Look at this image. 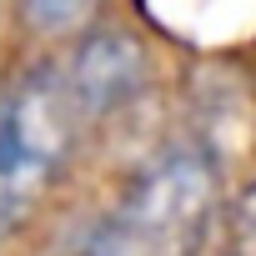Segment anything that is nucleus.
<instances>
[{"mask_svg": "<svg viewBox=\"0 0 256 256\" xmlns=\"http://www.w3.org/2000/svg\"><path fill=\"white\" fill-rule=\"evenodd\" d=\"M56 176H60L56 166H46L16 146H0V241H10L16 231L30 226V216L46 201Z\"/></svg>", "mask_w": 256, "mask_h": 256, "instance_id": "3", "label": "nucleus"}, {"mask_svg": "<svg viewBox=\"0 0 256 256\" xmlns=\"http://www.w3.org/2000/svg\"><path fill=\"white\" fill-rule=\"evenodd\" d=\"M231 251L236 256H256V176L231 201Z\"/></svg>", "mask_w": 256, "mask_h": 256, "instance_id": "5", "label": "nucleus"}, {"mask_svg": "<svg viewBox=\"0 0 256 256\" xmlns=\"http://www.w3.org/2000/svg\"><path fill=\"white\" fill-rule=\"evenodd\" d=\"M216 256H236V251H216Z\"/></svg>", "mask_w": 256, "mask_h": 256, "instance_id": "6", "label": "nucleus"}, {"mask_svg": "<svg viewBox=\"0 0 256 256\" xmlns=\"http://www.w3.org/2000/svg\"><path fill=\"white\" fill-rule=\"evenodd\" d=\"M90 10H96V0H20V20L40 36H66L86 26Z\"/></svg>", "mask_w": 256, "mask_h": 256, "instance_id": "4", "label": "nucleus"}, {"mask_svg": "<svg viewBox=\"0 0 256 256\" xmlns=\"http://www.w3.org/2000/svg\"><path fill=\"white\" fill-rule=\"evenodd\" d=\"M216 211L221 161L211 146H171L136 171L76 256H201Z\"/></svg>", "mask_w": 256, "mask_h": 256, "instance_id": "1", "label": "nucleus"}, {"mask_svg": "<svg viewBox=\"0 0 256 256\" xmlns=\"http://www.w3.org/2000/svg\"><path fill=\"white\" fill-rule=\"evenodd\" d=\"M60 76H66L70 106H76V116H80V126H86V120H100V116L126 110V106L146 90V80H151V56H146V46H141L131 30L100 26V30H90V36L76 46V56H70V66H66Z\"/></svg>", "mask_w": 256, "mask_h": 256, "instance_id": "2", "label": "nucleus"}, {"mask_svg": "<svg viewBox=\"0 0 256 256\" xmlns=\"http://www.w3.org/2000/svg\"><path fill=\"white\" fill-rule=\"evenodd\" d=\"M0 106H6V100H0Z\"/></svg>", "mask_w": 256, "mask_h": 256, "instance_id": "7", "label": "nucleus"}]
</instances>
